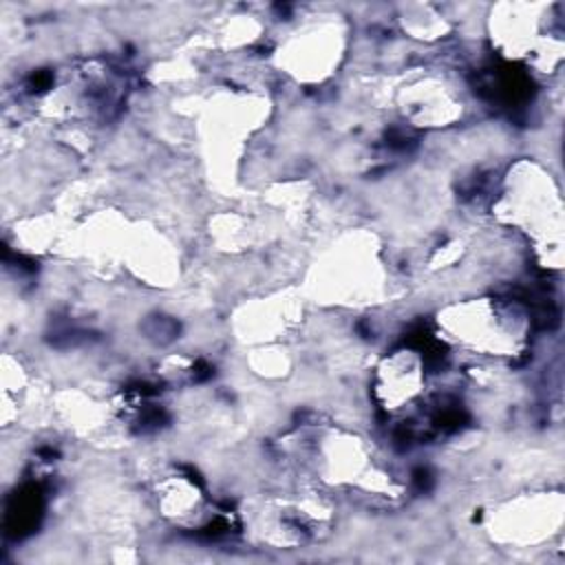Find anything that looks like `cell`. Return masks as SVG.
Returning a JSON list of instances; mask_svg holds the SVG:
<instances>
[{"label":"cell","mask_w":565,"mask_h":565,"mask_svg":"<svg viewBox=\"0 0 565 565\" xmlns=\"http://www.w3.org/2000/svg\"><path fill=\"white\" fill-rule=\"evenodd\" d=\"M439 338L475 355L514 358L525 347L527 320L516 305L497 298H468L437 313Z\"/></svg>","instance_id":"obj_1"},{"label":"cell","mask_w":565,"mask_h":565,"mask_svg":"<svg viewBox=\"0 0 565 565\" xmlns=\"http://www.w3.org/2000/svg\"><path fill=\"white\" fill-rule=\"evenodd\" d=\"M492 210H499L510 225L525 232L536 247H547L554 256H561V194L543 168L527 161L510 168L505 192Z\"/></svg>","instance_id":"obj_2"},{"label":"cell","mask_w":565,"mask_h":565,"mask_svg":"<svg viewBox=\"0 0 565 565\" xmlns=\"http://www.w3.org/2000/svg\"><path fill=\"white\" fill-rule=\"evenodd\" d=\"M344 51V29L340 20H316L298 26L276 51L298 79H322L338 66Z\"/></svg>","instance_id":"obj_3"},{"label":"cell","mask_w":565,"mask_h":565,"mask_svg":"<svg viewBox=\"0 0 565 565\" xmlns=\"http://www.w3.org/2000/svg\"><path fill=\"white\" fill-rule=\"evenodd\" d=\"M377 397L388 411H402L413 404L424 386V366L415 351H399L391 355L380 369Z\"/></svg>","instance_id":"obj_4"}]
</instances>
